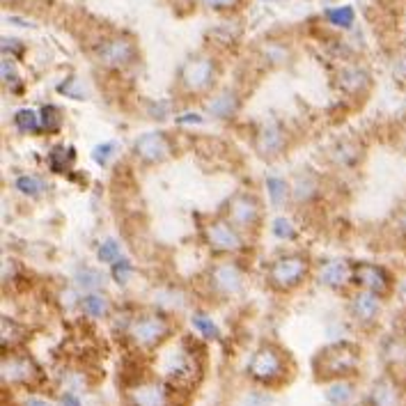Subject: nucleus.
<instances>
[{
    "label": "nucleus",
    "instance_id": "ddd939ff",
    "mask_svg": "<svg viewBox=\"0 0 406 406\" xmlns=\"http://www.w3.org/2000/svg\"><path fill=\"white\" fill-rule=\"evenodd\" d=\"M40 379V367L25 354H5L3 358V381L9 386H30Z\"/></svg>",
    "mask_w": 406,
    "mask_h": 406
},
{
    "label": "nucleus",
    "instance_id": "412c9836",
    "mask_svg": "<svg viewBox=\"0 0 406 406\" xmlns=\"http://www.w3.org/2000/svg\"><path fill=\"white\" fill-rule=\"evenodd\" d=\"M383 358L390 370H406V335H393L386 340Z\"/></svg>",
    "mask_w": 406,
    "mask_h": 406
},
{
    "label": "nucleus",
    "instance_id": "4468645a",
    "mask_svg": "<svg viewBox=\"0 0 406 406\" xmlns=\"http://www.w3.org/2000/svg\"><path fill=\"white\" fill-rule=\"evenodd\" d=\"M129 406H170V386L161 381H136L126 390Z\"/></svg>",
    "mask_w": 406,
    "mask_h": 406
},
{
    "label": "nucleus",
    "instance_id": "f8f14e48",
    "mask_svg": "<svg viewBox=\"0 0 406 406\" xmlns=\"http://www.w3.org/2000/svg\"><path fill=\"white\" fill-rule=\"evenodd\" d=\"M255 150L262 159H275L287 150V131L278 119L264 122L255 133Z\"/></svg>",
    "mask_w": 406,
    "mask_h": 406
},
{
    "label": "nucleus",
    "instance_id": "6e6552de",
    "mask_svg": "<svg viewBox=\"0 0 406 406\" xmlns=\"http://www.w3.org/2000/svg\"><path fill=\"white\" fill-rule=\"evenodd\" d=\"M202 239L214 253H237L244 248L241 232L225 218L209 220L202 225Z\"/></svg>",
    "mask_w": 406,
    "mask_h": 406
},
{
    "label": "nucleus",
    "instance_id": "7ed1b4c3",
    "mask_svg": "<svg viewBox=\"0 0 406 406\" xmlns=\"http://www.w3.org/2000/svg\"><path fill=\"white\" fill-rule=\"evenodd\" d=\"M172 333V324L165 315L159 312H143L136 315L126 326V338L138 349H156L161 347Z\"/></svg>",
    "mask_w": 406,
    "mask_h": 406
},
{
    "label": "nucleus",
    "instance_id": "2eb2a0df",
    "mask_svg": "<svg viewBox=\"0 0 406 406\" xmlns=\"http://www.w3.org/2000/svg\"><path fill=\"white\" fill-rule=\"evenodd\" d=\"M367 402L370 406H404L406 395L395 376H381L372 383Z\"/></svg>",
    "mask_w": 406,
    "mask_h": 406
},
{
    "label": "nucleus",
    "instance_id": "5701e85b",
    "mask_svg": "<svg viewBox=\"0 0 406 406\" xmlns=\"http://www.w3.org/2000/svg\"><path fill=\"white\" fill-rule=\"evenodd\" d=\"M80 310L92 319H101V317L108 315L110 303H108V299L104 297V294L92 292V294H85V297L80 299Z\"/></svg>",
    "mask_w": 406,
    "mask_h": 406
},
{
    "label": "nucleus",
    "instance_id": "7c9ffc66",
    "mask_svg": "<svg viewBox=\"0 0 406 406\" xmlns=\"http://www.w3.org/2000/svg\"><path fill=\"white\" fill-rule=\"evenodd\" d=\"M76 285H78L80 289H85L88 294H92V292H97L101 285H104V278H101L99 271L83 266V269L76 273Z\"/></svg>",
    "mask_w": 406,
    "mask_h": 406
},
{
    "label": "nucleus",
    "instance_id": "a878e982",
    "mask_svg": "<svg viewBox=\"0 0 406 406\" xmlns=\"http://www.w3.org/2000/svg\"><path fill=\"white\" fill-rule=\"evenodd\" d=\"M14 124L21 133H40L42 131V119L30 108L18 110V113L14 115Z\"/></svg>",
    "mask_w": 406,
    "mask_h": 406
},
{
    "label": "nucleus",
    "instance_id": "a211bd4d",
    "mask_svg": "<svg viewBox=\"0 0 406 406\" xmlns=\"http://www.w3.org/2000/svg\"><path fill=\"white\" fill-rule=\"evenodd\" d=\"M338 85L340 90H345L347 95H365L367 90H370V73H367L363 67H358V64H349V67L340 69L338 73Z\"/></svg>",
    "mask_w": 406,
    "mask_h": 406
},
{
    "label": "nucleus",
    "instance_id": "cd10ccee",
    "mask_svg": "<svg viewBox=\"0 0 406 406\" xmlns=\"http://www.w3.org/2000/svg\"><path fill=\"white\" fill-rule=\"evenodd\" d=\"M326 21L335 28H352L354 21H356V12L354 7L349 5H342V7H333V9H326Z\"/></svg>",
    "mask_w": 406,
    "mask_h": 406
},
{
    "label": "nucleus",
    "instance_id": "72a5a7b5",
    "mask_svg": "<svg viewBox=\"0 0 406 406\" xmlns=\"http://www.w3.org/2000/svg\"><path fill=\"white\" fill-rule=\"evenodd\" d=\"M115 150H117L115 143H101L92 150V159H95V163H99V165H108V161L113 159Z\"/></svg>",
    "mask_w": 406,
    "mask_h": 406
},
{
    "label": "nucleus",
    "instance_id": "e433bc0d",
    "mask_svg": "<svg viewBox=\"0 0 406 406\" xmlns=\"http://www.w3.org/2000/svg\"><path fill=\"white\" fill-rule=\"evenodd\" d=\"M244 0H200L202 7L211 9V12H229V9H237Z\"/></svg>",
    "mask_w": 406,
    "mask_h": 406
},
{
    "label": "nucleus",
    "instance_id": "f3484780",
    "mask_svg": "<svg viewBox=\"0 0 406 406\" xmlns=\"http://www.w3.org/2000/svg\"><path fill=\"white\" fill-rule=\"evenodd\" d=\"M209 282L218 294L232 297V294L244 287V273L234 264H216L209 271Z\"/></svg>",
    "mask_w": 406,
    "mask_h": 406
},
{
    "label": "nucleus",
    "instance_id": "393cba45",
    "mask_svg": "<svg viewBox=\"0 0 406 406\" xmlns=\"http://www.w3.org/2000/svg\"><path fill=\"white\" fill-rule=\"evenodd\" d=\"M352 395H354V386L345 381V379H338L328 386V390H326V400L328 404H333V406H345L349 400H352Z\"/></svg>",
    "mask_w": 406,
    "mask_h": 406
},
{
    "label": "nucleus",
    "instance_id": "9d476101",
    "mask_svg": "<svg viewBox=\"0 0 406 406\" xmlns=\"http://www.w3.org/2000/svg\"><path fill=\"white\" fill-rule=\"evenodd\" d=\"M352 282L358 285L365 292H374L379 297H388L393 289V278L390 273L379 264L372 262H358L352 266Z\"/></svg>",
    "mask_w": 406,
    "mask_h": 406
},
{
    "label": "nucleus",
    "instance_id": "c85d7f7f",
    "mask_svg": "<svg viewBox=\"0 0 406 406\" xmlns=\"http://www.w3.org/2000/svg\"><path fill=\"white\" fill-rule=\"evenodd\" d=\"M40 119H42V131L44 133H49V136H53V133H58L60 131V126H62V113L55 106H44L42 110H40Z\"/></svg>",
    "mask_w": 406,
    "mask_h": 406
},
{
    "label": "nucleus",
    "instance_id": "bb28decb",
    "mask_svg": "<svg viewBox=\"0 0 406 406\" xmlns=\"http://www.w3.org/2000/svg\"><path fill=\"white\" fill-rule=\"evenodd\" d=\"M264 186H266V193H269V200L275 207H282L285 200H287V196H289V191H292L289 184L282 177H266Z\"/></svg>",
    "mask_w": 406,
    "mask_h": 406
},
{
    "label": "nucleus",
    "instance_id": "b1692460",
    "mask_svg": "<svg viewBox=\"0 0 406 406\" xmlns=\"http://www.w3.org/2000/svg\"><path fill=\"white\" fill-rule=\"evenodd\" d=\"M14 189L25 198H40L46 191V181L40 174H18L14 179Z\"/></svg>",
    "mask_w": 406,
    "mask_h": 406
},
{
    "label": "nucleus",
    "instance_id": "ea45409f",
    "mask_svg": "<svg viewBox=\"0 0 406 406\" xmlns=\"http://www.w3.org/2000/svg\"><path fill=\"white\" fill-rule=\"evenodd\" d=\"M23 406H51V404L46 400H42V398H30V400H25Z\"/></svg>",
    "mask_w": 406,
    "mask_h": 406
},
{
    "label": "nucleus",
    "instance_id": "c9c22d12",
    "mask_svg": "<svg viewBox=\"0 0 406 406\" xmlns=\"http://www.w3.org/2000/svg\"><path fill=\"white\" fill-rule=\"evenodd\" d=\"M113 266V278L119 282V285H124L129 280V275H131L133 271V264L126 260V257H119V260L115 264H110Z\"/></svg>",
    "mask_w": 406,
    "mask_h": 406
},
{
    "label": "nucleus",
    "instance_id": "4c0bfd02",
    "mask_svg": "<svg viewBox=\"0 0 406 406\" xmlns=\"http://www.w3.org/2000/svg\"><path fill=\"white\" fill-rule=\"evenodd\" d=\"M273 234L278 239H294V227L287 218H275L273 220Z\"/></svg>",
    "mask_w": 406,
    "mask_h": 406
},
{
    "label": "nucleus",
    "instance_id": "1a4fd4ad",
    "mask_svg": "<svg viewBox=\"0 0 406 406\" xmlns=\"http://www.w3.org/2000/svg\"><path fill=\"white\" fill-rule=\"evenodd\" d=\"M133 156L145 165H154V163H163L165 159L172 156V141L163 131H147L141 133L131 145Z\"/></svg>",
    "mask_w": 406,
    "mask_h": 406
},
{
    "label": "nucleus",
    "instance_id": "f257e3e1",
    "mask_svg": "<svg viewBox=\"0 0 406 406\" xmlns=\"http://www.w3.org/2000/svg\"><path fill=\"white\" fill-rule=\"evenodd\" d=\"M161 374L170 388H191L202 376V358L191 342H179L161 356Z\"/></svg>",
    "mask_w": 406,
    "mask_h": 406
},
{
    "label": "nucleus",
    "instance_id": "473e14b6",
    "mask_svg": "<svg viewBox=\"0 0 406 406\" xmlns=\"http://www.w3.org/2000/svg\"><path fill=\"white\" fill-rule=\"evenodd\" d=\"M97 257H99V262L115 264L119 257H122V246H119V241H115V239H106L104 244H99Z\"/></svg>",
    "mask_w": 406,
    "mask_h": 406
},
{
    "label": "nucleus",
    "instance_id": "58836bf2",
    "mask_svg": "<svg viewBox=\"0 0 406 406\" xmlns=\"http://www.w3.org/2000/svg\"><path fill=\"white\" fill-rule=\"evenodd\" d=\"M60 406H83V404L73 393H64L60 398Z\"/></svg>",
    "mask_w": 406,
    "mask_h": 406
},
{
    "label": "nucleus",
    "instance_id": "aec40b11",
    "mask_svg": "<svg viewBox=\"0 0 406 406\" xmlns=\"http://www.w3.org/2000/svg\"><path fill=\"white\" fill-rule=\"evenodd\" d=\"M347 280H352V266L342 260H328L319 266V282L326 287H342Z\"/></svg>",
    "mask_w": 406,
    "mask_h": 406
},
{
    "label": "nucleus",
    "instance_id": "423d86ee",
    "mask_svg": "<svg viewBox=\"0 0 406 406\" xmlns=\"http://www.w3.org/2000/svg\"><path fill=\"white\" fill-rule=\"evenodd\" d=\"M248 376L262 386H273L285 376V354L275 345H262L255 349L246 367Z\"/></svg>",
    "mask_w": 406,
    "mask_h": 406
},
{
    "label": "nucleus",
    "instance_id": "2f4dec72",
    "mask_svg": "<svg viewBox=\"0 0 406 406\" xmlns=\"http://www.w3.org/2000/svg\"><path fill=\"white\" fill-rule=\"evenodd\" d=\"M191 321H193V328H196L202 338H207V340H218L220 330H218V326L214 324V319H211V317L202 315V312H196Z\"/></svg>",
    "mask_w": 406,
    "mask_h": 406
},
{
    "label": "nucleus",
    "instance_id": "c756f323",
    "mask_svg": "<svg viewBox=\"0 0 406 406\" xmlns=\"http://www.w3.org/2000/svg\"><path fill=\"white\" fill-rule=\"evenodd\" d=\"M333 159H335V163L354 165L358 159H361V150H358L354 141H342V143H338L335 152H333Z\"/></svg>",
    "mask_w": 406,
    "mask_h": 406
},
{
    "label": "nucleus",
    "instance_id": "a19ab883",
    "mask_svg": "<svg viewBox=\"0 0 406 406\" xmlns=\"http://www.w3.org/2000/svg\"><path fill=\"white\" fill-rule=\"evenodd\" d=\"M404 152H406V133H404Z\"/></svg>",
    "mask_w": 406,
    "mask_h": 406
},
{
    "label": "nucleus",
    "instance_id": "4be33fe9",
    "mask_svg": "<svg viewBox=\"0 0 406 406\" xmlns=\"http://www.w3.org/2000/svg\"><path fill=\"white\" fill-rule=\"evenodd\" d=\"M73 161H76V152H73V147L58 145L49 152V168L53 172H69Z\"/></svg>",
    "mask_w": 406,
    "mask_h": 406
},
{
    "label": "nucleus",
    "instance_id": "dca6fc26",
    "mask_svg": "<svg viewBox=\"0 0 406 406\" xmlns=\"http://www.w3.org/2000/svg\"><path fill=\"white\" fill-rule=\"evenodd\" d=\"M381 308H383V297L365 289L356 292L352 301H349V310H352L354 319L361 321V324H374L381 315Z\"/></svg>",
    "mask_w": 406,
    "mask_h": 406
},
{
    "label": "nucleus",
    "instance_id": "20e7f679",
    "mask_svg": "<svg viewBox=\"0 0 406 406\" xmlns=\"http://www.w3.org/2000/svg\"><path fill=\"white\" fill-rule=\"evenodd\" d=\"M310 273V260L301 253H285L278 255L266 269V280L273 289L289 292L308 278Z\"/></svg>",
    "mask_w": 406,
    "mask_h": 406
},
{
    "label": "nucleus",
    "instance_id": "39448f33",
    "mask_svg": "<svg viewBox=\"0 0 406 406\" xmlns=\"http://www.w3.org/2000/svg\"><path fill=\"white\" fill-rule=\"evenodd\" d=\"M218 78V64L207 53H196L181 64L179 69V85L189 95H205L214 88Z\"/></svg>",
    "mask_w": 406,
    "mask_h": 406
},
{
    "label": "nucleus",
    "instance_id": "6ab92c4d",
    "mask_svg": "<svg viewBox=\"0 0 406 406\" xmlns=\"http://www.w3.org/2000/svg\"><path fill=\"white\" fill-rule=\"evenodd\" d=\"M239 106H241V101H239L237 92L234 90H223L214 95L209 101H207V110L211 117L216 119H229L237 115Z\"/></svg>",
    "mask_w": 406,
    "mask_h": 406
},
{
    "label": "nucleus",
    "instance_id": "9b49d317",
    "mask_svg": "<svg viewBox=\"0 0 406 406\" xmlns=\"http://www.w3.org/2000/svg\"><path fill=\"white\" fill-rule=\"evenodd\" d=\"M136 46L129 37H110L97 49L99 62L108 69H124L136 62Z\"/></svg>",
    "mask_w": 406,
    "mask_h": 406
},
{
    "label": "nucleus",
    "instance_id": "f704fd0d",
    "mask_svg": "<svg viewBox=\"0 0 406 406\" xmlns=\"http://www.w3.org/2000/svg\"><path fill=\"white\" fill-rule=\"evenodd\" d=\"M262 55L269 62H273V64H282L285 60H287V55H289V51L285 49L282 44H269L266 49L262 51Z\"/></svg>",
    "mask_w": 406,
    "mask_h": 406
},
{
    "label": "nucleus",
    "instance_id": "0eeeda50",
    "mask_svg": "<svg viewBox=\"0 0 406 406\" xmlns=\"http://www.w3.org/2000/svg\"><path fill=\"white\" fill-rule=\"evenodd\" d=\"M260 216H262L260 202H257L255 196H251V193H246V191L234 193V196L225 202L223 218L229 220L239 232L255 229L257 225H260Z\"/></svg>",
    "mask_w": 406,
    "mask_h": 406
},
{
    "label": "nucleus",
    "instance_id": "f03ea898",
    "mask_svg": "<svg viewBox=\"0 0 406 406\" xmlns=\"http://www.w3.org/2000/svg\"><path fill=\"white\" fill-rule=\"evenodd\" d=\"M358 363H361V354H358L356 345H328L315 356V376L319 381L345 379V376H352L358 370Z\"/></svg>",
    "mask_w": 406,
    "mask_h": 406
}]
</instances>
